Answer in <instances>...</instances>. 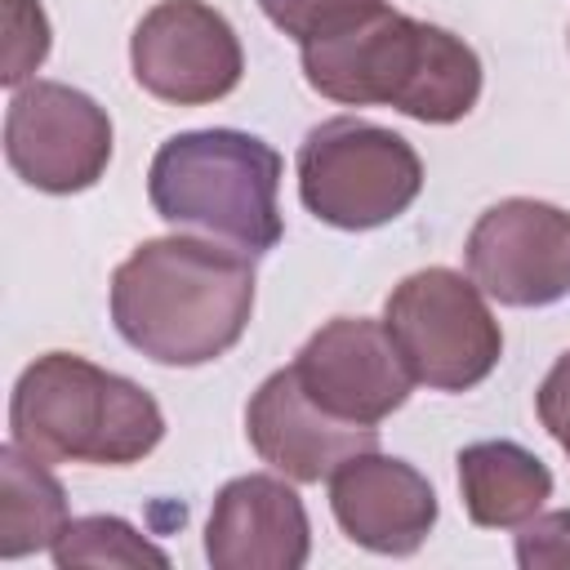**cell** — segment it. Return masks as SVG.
<instances>
[{
    "label": "cell",
    "instance_id": "cell-4",
    "mask_svg": "<svg viewBox=\"0 0 570 570\" xmlns=\"http://www.w3.org/2000/svg\"><path fill=\"white\" fill-rule=\"evenodd\" d=\"M285 160L272 142L245 129H183L165 138L147 169L151 209L178 227L223 240L249 258L276 249Z\"/></svg>",
    "mask_w": 570,
    "mask_h": 570
},
{
    "label": "cell",
    "instance_id": "cell-10",
    "mask_svg": "<svg viewBox=\"0 0 570 570\" xmlns=\"http://www.w3.org/2000/svg\"><path fill=\"white\" fill-rule=\"evenodd\" d=\"M298 387L334 419L379 428L410 401L414 374L405 370L383 321L334 316L289 361Z\"/></svg>",
    "mask_w": 570,
    "mask_h": 570
},
{
    "label": "cell",
    "instance_id": "cell-3",
    "mask_svg": "<svg viewBox=\"0 0 570 570\" xmlns=\"http://www.w3.org/2000/svg\"><path fill=\"white\" fill-rule=\"evenodd\" d=\"M9 432L45 463L129 468L160 445L165 414L134 379L76 352H45L13 383Z\"/></svg>",
    "mask_w": 570,
    "mask_h": 570
},
{
    "label": "cell",
    "instance_id": "cell-20",
    "mask_svg": "<svg viewBox=\"0 0 570 570\" xmlns=\"http://www.w3.org/2000/svg\"><path fill=\"white\" fill-rule=\"evenodd\" d=\"M534 410H539V423L548 428V436L570 454V352H561L552 361V370L543 374V383L534 392Z\"/></svg>",
    "mask_w": 570,
    "mask_h": 570
},
{
    "label": "cell",
    "instance_id": "cell-15",
    "mask_svg": "<svg viewBox=\"0 0 570 570\" xmlns=\"http://www.w3.org/2000/svg\"><path fill=\"white\" fill-rule=\"evenodd\" d=\"M67 521V490L49 463L9 441L0 450V557L18 561L53 548Z\"/></svg>",
    "mask_w": 570,
    "mask_h": 570
},
{
    "label": "cell",
    "instance_id": "cell-5",
    "mask_svg": "<svg viewBox=\"0 0 570 570\" xmlns=\"http://www.w3.org/2000/svg\"><path fill=\"white\" fill-rule=\"evenodd\" d=\"M298 200L338 232L401 218L423 191V160L396 134L361 116H330L298 142Z\"/></svg>",
    "mask_w": 570,
    "mask_h": 570
},
{
    "label": "cell",
    "instance_id": "cell-17",
    "mask_svg": "<svg viewBox=\"0 0 570 570\" xmlns=\"http://www.w3.org/2000/svg\"><path fill=\"white\" fill-rule=\"evenodd\" d=\"M387 0H258V9L267 13L272 27H281L285 36H294L298 45L330 36L347 22H356L361 13L379 9Z\"/></svg>",
    "mask_w": 570,
    "mask_h": 570
},
{
    "label": "cell",
    "instance_id": "cell-7",
    "mask_svg": "<svg viewBox=\"0 0 570 570\" xmlns=\"http://www.w3.org/2000/svg\"><path fill=\"white\" fill-rule=\"evenodd\" d=\"M4 160L36 191H89L111 160V116L85 89L31 80L4 107Z\"/></svg>",
    "mask_w": 570,
    "mask_h": 570
},
{
    "label": "cell",
    "instance_id": "cell-14",
    "mask_svg": "<svg viewBox=\"0 0 570 570\" xmlns=\"http://www.w3.org/2000/svg\"><path fill=\"white\" fill-rule=\"evenodd\" d=\"M463 512L481 530H517L552 499V472L517 441H476L459 450Z\"/></svg>",
    "mask_w": 570,
    "mask_h": 570
},
{
    "label": "cell",
    "instance_id": "cell-12",
    "mask_svg": "<svg viewBox=\"0 0 570 570\" xmlns=\"http://www.w3.org/2000/svg\"><path fill=\"white\" fill-rule=\"evenodd\" d=\"M245 436L267 468H276L285 481H298V485L330 481V472L343 459H352L361 450H379V428L343 423V419L325 414L298 387L289 365L267 374L258 383V392L249 396Z\"/></svg>",
    "mask_w": 570,
    "mask_h": 570
},
{
    "label": "cell",
    "instance_id": "cell-18",
    "mask_svg": "<svg viewBox=\"0 0 570 570\" xmlns=\"http://www.w3.org/2000/svg\"><path fill=\"white\" fill-rule=\"evenodd\" d=\"M49 53V18L36 0H9V45H4V85H22Z\"/></svg>",
    "mask_w": 570,
    "mask_h": 570
},
{
    "label": "cell",
    "instance_id": "cell-2",
    "mask_svg": "<svg viewBox=\"0 0 570 570\" xmlns=\"http://www.w3.org/2000/svg\"><path fill=\"white\" fill-rule=\"evenodd\" d=\"M307 85L343 107H396L423 125H454L481 98V58L454 31L387 4L298 45Z\"/></svg>",
    "mask_w": 570,
    "mask_h": 570
},
{
    "label": "cell",
    "instance_id": "cell-16",
    "mask_svg": "<svg viewBox=\"0 0 570 570\" xmlns=\"http://www.w3.org/2000/svg\"><path fill=\"white\" fill-rule=\"evenodd\" d=\"M58 570L71 566H169V552L156 548L151 539H142L129 521L120 517H80L67 521V530L58 534V543L49 548Z\"/></svg>",
    "mask_w": 570,
    "mask_h": 570
},
{
    "label": "cell",
    "instance_id": "cell-1",
    "mask_svg": "<svg viewBox=\"0 0 570 570\" xmlns=\"http://www.w3.org/2000/svg\"><path fill=\"white\" fill-rule=\"evenodd\" d=\"M254 316L249 254L209 236H151L111 272V325L156 365H209Z\"/></svg>",
    "mask_w": 570,
    "mask_h": 570
},
{
    "label": "cell",
    "instance_id": "cell-11",
    "mask_svg": "<svg viewBox=\"0 0 570 570\" xmlns=\"http://www.w3.org/2000/svg\"><path fill=\"white\" fill-rule=\"evenodd\" d=\"M330 512L352 543L379 557H410L432 534L441 508L414 463L361 450L330 472Z\"/></svg>",
    "mask_w": 570,
    "mask_h": 570
},
{
    "label": "cell",
    "instance_id": "cell-9",
    "mask_svg": "<svg viewBox=\"0 0 570 570\" xmlns=\"http://www.w3.org/2000/svg\"><path fill=\"white\" fill-rule=\"evenodd\" d=\"M463 258L485 298L548 307L570 294V214L534 196H508L472 223Z\"/></svg>",
    "mask_w": 570,
    "mask_h": 570
},
{
    "label": "cell",
    "instance_id": "cell-8",
    "mask_svg": "<svg viewBox=\"0 0 570 570\" xmlns=\"http://www.w3.org/2000/svg\"><path fill=\"white\" fill-rule=\"evenodd\" d=\"M134 80L169 107H205L227 98L245 76L236 27L205 0H160L129 36Z\"/></svg>",
    "mask_w": 570,
    "mask_h": 570
},
{
    "label": "cell",
    "instance_id": "cell-13",
    "mask_svg": "<svg viewBox=\"0 0 570 570\" xmlns=\"http://www.w3.org/2000/svg\"><path fill=\"white\" fill-rule=\"evenodd\" d=\"M205 557L214 570H303L312 521L298 490L267 472L227 481L205 521Z\"/></svg>",
    "mask_w": 570,
    "mask_h": 570
},
{
    "label": "cell",
    "instance_id": "cell-19",
    "mask_svg": "<svg viewBox=\"0 0 570 570\" xmlns=\"http://www.w3.org/2000/svg\"><path fill=\"white\" fill-rule=\"evenodd\" d=\"M517 566L521 570H570V508L534 512L517 525Z\"/></svg>",
    "mask_w": 570,
    "mask_h": 570
},
{
    "label": "cell",
    "instance_id": "cell-6",
    "mask_svg": "<svg viewBox=\"0 0 570 570\" xmlns=\"http://www.w3.org/2000/svg\"><path fill=\"white\" fill-rule=\"evenodd\" d=\"M383 325L414 383L432 392H468L503 356V330L481 285L454 267H423L392 285Z\"/></svg>",
    "mask_w": 570,
    "mask_h": 570
}]
</instances>
